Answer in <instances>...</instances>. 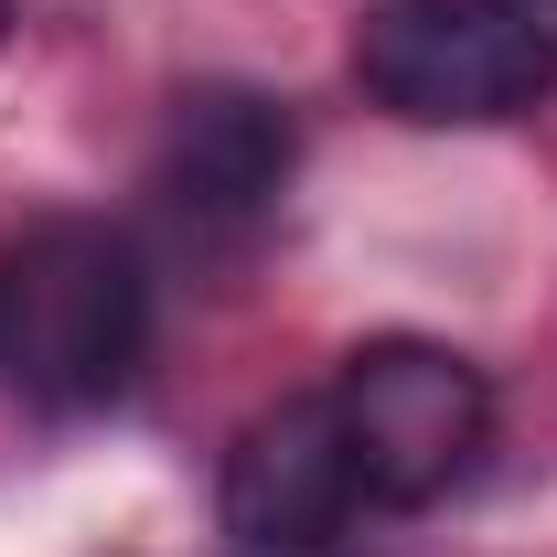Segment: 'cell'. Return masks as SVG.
<instances>
[{
    "label": "cell",
    "instance_id": "1",
    "mask_svg": "<svg viewBox=\"0 0 557 557\" xmlns=\"http://www.w3.org/2000/svg\"><path fill=\"white\" fill-rule=\"evenodd\" d=\"M150 354V269L108 214H33L0 236V386L44 418L129 397Z\"/></svg>",
    "mask_w": 557,
    "mask_h": 557
},
{
    "label": "cell",
    "instance_id": "2",
    "mask_svg": "<svg viewBox=\"0 0 557 557\" xmlns=\"http://www.w3.org/2000/svg\"><path fill=\"white\" fill-rule=\"evenodd\" d=\"M354 86L408 129H504L557 86V33L525 0H375Z\"/></svg>",
    "mask_w": 557,
    "mask_h": 557
},
{
    "label": "cell",
    "instance_id": "3",
    "mask_svg": "<svg viewBox=\"0 0 557 557\" xmlns=\"http://www.w3.org/2000/svg\"><path fill=\"white\" fill-rule=\"evenodd\" d=\"M322 397H333V429H344V450H354L364 504H386V515H418V504L461 493L472 461H483V440H493L483 364L450 354V344H418V333L354 344Z\"/></svg>",
    "mask_w": 557,
    "mask_h": 557
},
{
    "label": "cell",
    "instance_id": "4",
    "mask_svg": "<svg viewBox=\"0 0 557 557\" xmlns=\"http://www.w3.org/2000/svg\"><path fill=\"white\" fill-rule=\"evenodd\" d=\"M289 172H300V119L269 86H183L150 150V194L194 247H247L278 214Z\"/></svg>",
    "mask_w": 557,
    "mask_h": 557
},
{
    "label": "cell",
    "instance_id": "5",
    "mask_svg": "<svg viewBox=\"0 0 557 557\" xmlns=\"http://www.w3.org/2000/svg\"><path fill=\"white\" fill-rule=\"evenodd\" d=\"M354 515H364V483H354V450L333 429V397H278L269 418L236 429V450H225V536H236V557L344 547Z\"/></svg>",
    "mask_w": 557,
    "mask_h": 557
},
{
    "label": "cell",
    "instance_id": "6",
    "mask_svg": "<svg viewBox=\"0 0 557 557\" xmlns=\"http://www.w3.org/2000/svg\"><path fill=\"white\" fill-rule=\"evenodd\" d=\"M0 33H11V0H0Z\"/></svg>",
    "mask_w": 557,
    "mask_h": 557
},
{
    "label": "cell",
    "instance_id": "7",
    "mask_svg": "<svg viewBox=\"0 0 557 557\" xmlns=\"http://www.w3.org/2000/svg\"><path fill=\"white\" fill-rule=\"evenodd\" d=\"M311 557H344V547H311Z\"/></svg>",
    "mask_w": 557,
    "mask_h": 557
}]
</instances>
